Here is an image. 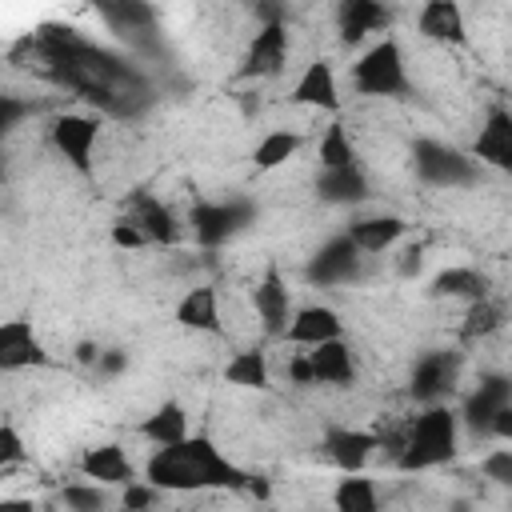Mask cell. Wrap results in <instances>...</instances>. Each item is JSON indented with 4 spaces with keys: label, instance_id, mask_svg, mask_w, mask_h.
<instances>
[{
    "label": "cell",
    "instance_id": "1",
    "mask_svg": "<svg viewBox=\"0 0 512 512\" xmlns=\"http://www.w3.org/2000/svg\"><path fill=\"white\" fill-rule=\"evenodd\" d=\"M144 476L156 484V488H172V492H188V488H208V484H220V488H244L248 476L240 468H232L208 436H184L176 444H160L156 456L148 460Z\"/></svg>",
    "mask_w": 512,
    "mask_h": 512
},
{
    "label": "cell",
    "instance_id": "2",
    "mask_svg": "<svg viewBox=\"0 0 512 512\" xmlns=\"http://www.w3.org/2000/svg\"><path fill=\"white\" fill-rule=\"evenodd\" d=\"M456 436H460V420L452 408L444 404H428L404 432V448L396 456V468L404 472H424L436 468L444 460H452L456 452Z\"/></svg>",
    "mask_w": 512,
    "mask_h": 512
},
{
    "label": "cell",
    "instance_id": "3",
    "mask_svg": "<svg viewBox=\"0 0 512 512\" xmlns=\"http://www.w3.org/2000/svg\"><path fill=\"white\" fill-rule=\"evenodd\" d=\"M352 84L364 96H400L408 88V72H404V52L396 44V36L376 40L356 64H352Z\"/></svg>",
    "mask_w": 512,
    "mask_h": 512
},
{
    "label": "cell",
    "instance_id": "4",
    "mask_svg": "<svg viewBox=\"0 0 512 512\" xmlns=\"http://www.w3.org/2000/svg\"><path fill=\"white\" fill-rule=\"evenodd\" d=\"M412 164H416V176L424 184H436V188H460V184L476 180V160L440 144V140H416Z\"/></svg>",
    "mask_w": 512,
    "mask_h": 512
},
{
    "label": "cell",
    "instance_id": "5",
    "mask_svg": "<svg viewBox=\"0 0 512 512\" xmlns=\"http://www.w3.org/2000/svg\"><path fill=\"white\" fill-rule=\"evenodd\" d=\"M100 140V120L96 116H84V112H64L52 120V144L56 152L80 172L88 176L92 172V148Z\"/></svg>",
    "mask_w": 512,
    "mask_h": 512
},
{
    "label": "cell",
    "instance_id": "6",
    "mask_svg": "<svg viewBox=\"0 0 512 512\" xmlns=\"http://www.w3.org/2000/svg\"><path fill=\"white\" fill-rule=\"evenodd\" d=\"M356 264H360V248H356V240H352L348 232H340V236H332V240L308 260V280L320 284V288L344 284V280L356 276Z\"/></svg>",
    "mask_w": 512,
    "mask_h": 512
},
{
    "label": "cell",
    "instance_id": "7",
    "mask_svg": "<svg viewBox=\"0 0 512 512\" xmlns=\"http://www.w3.org/2000/svg\"><path fill=\"white\" fill-rule=\"evenodd\" d=\"M472 160L476 164H488V168H500V172H512V112L504 108H492L472 140Z\"/></svg>",
    "mask_w": 512,
    "mask_h": 512
},
{
    "label": "cell",
    "instance_id": "8",
    "mask_svg": "<svg viewBox=\"0 0 512 512\" xmlns=\"http://www.w3.org/2000/svg\"><path fill=\"white\" fill-rule=\"evenodd\" d=\"M284 60H288V28H284V20H264L248 44L244 76H276L284 68Z\"/></svg>",
    "mask_w": 512,
    "mask_h": 512
},
{
    "label": "cell",
    "instance_id": "9",
    "mask_svg": "<svg viewBox=\"0 0 512 512\" xmlns=\"http://www.w3.org/2000/svg\"><path fill=\"white\" fill-rule=\"evenodd\" d=\"M252 308H256L264 332H272V336L288 332V324H292V296H288V284H284V276L276 268H268L264 280L252 288Z\"/></svg>",
    "mask_w": 512,
    "mask_h": 512
},
{
    "label": "cell",
    "instance_id": "10",
    "mask_svg": "<svg viewBox=\"0 0 512 512\" xmlns=\"http://www.w3.org/2000/svg\"><path fill=\"white\" fill-rule=\"evenodd\" d=\"M416 32L432 44H464L468 24H464L460 0H424L420 16H416Z\"/></svg>",
    "mask_w": 512,
    "mask_h": 512
},
{
    "label": "cell",
    "instance_id": "11",
    "mask_svg": "<svg viewBox=\"0 0 512 512\" xmlns=\"http://www.w3.org/2000/svg\"><path fill=\"white\" fill-rule=\"evenodd\" d=\"M324 448H328V456L340 472H364V464L380 448V436L364 432V428H328Z\"/></svg>",
    "mask_w": 512,
    "mask_h": 512
},
{
    "label": "cell",
    "instance_id": "12",
    "mask_svg": "<svg viewBox=\"0 0 512 512\" xmlns=\"http://www.w3.org/2000/svg\"><path fill=\"white\" fill-rule=\"evenodd\" d=\"M292 104H308V108H324L336 112L340 108V84H336V68L328 60H312L300 80L292 84Z\"/></svg>",
    "mask_w": 512,
    "mask_h": 512
},
{
    "label": "cell",
    "instance_id": "13",
    "mask_svg": "<svg viewBox=\"0 0 512 512\" xmlns=\"http://www.w3.org/2000/svg\"><path fill=\"white\" fill-rule=\"evenodd\" d=\"M336 336H344V324L328 304H308V308L292 312V324L284 332V340L296 344V348H312V344H324V340H336Z\"/></svg>",
    "mask_w": 512,
    "mask_h": 512
},
{
    "label": "cell",
    "instance_id": "14",
    "mask_svg": "<svg viewBox=\"0 0 512 512\" xmlns=\"http://www.w3.org/2000/svg\"><path fill=\"white\" fill-rule=\"evenodd\" d=\"M388 20H392V12L384 0H340L336 4V28L348 44H360L364 36L388 28Z\"/></svg>",
    "mask_w": 512,
    "mask_h": 512
},
{
    "label": "cell",
    "instance_id": "15",
    "mask_svg": "<svg viewBox=\"0 0 512 512\" xmlns=\"http://www.w3.org/2000/svg\"><path fill=\"white\" fill-rule=\"evenodd\" d=\"M28 364H48V352L32 336L28 320H4L0 324V368L12 372V368H28Z\"/></svg>",
    "mask_w": 512,
    "mask_h": 512
},
{
    "label": "cell",
    "instance_id": "16",
    "mask_svg": "<svg viewBox=\"0 0 512 512\" xmlns=\"http://www.w3.org/2000/svg\"><path fill=\"white\" fill-rule=\"evenodd\" d=\"M176 324L188 332H220V296L212 284H196L176 304Z\"/></svg>",
    "mask_w": 512,
    "mask_h": 512
},
{
    "label": "cell",
    "instance_id": "17",
    "mask_svg": "<svg viewBox=\"0 0 512 512\" xmlns=\"http://www.w3.org/2000/svg\"><path fill=\"white\" fill-rule=\"evenodd\" d=\"M308 360H312L316 384H352V376H356V356L344 344V336L324 340V344H312L308 348Z\"/></svg>",
    "mask_w": 512,
    "mask_h": 512
},
{
    "label": "cell",
    "instance_id": "18",
    "mask_svg": "<svg viewBox=\"0 0 512 512\" xmlns=\"http://www.w3.org/2000/svg\"><path fill=\"white\" fill-rule=\"evenodd\" d=\"M452 380H456V356H448V352H428V356H420L416 368H412V396L436 404V400L452 388Z\"/></svg>",
    "mask_w": 512,
    "mask_h": 512
},
{
    "label": "cell",
    "instance_id": "19",
    "mask_svg": "<svg viewBox=\"0 0 512 512\" xmlns=\"http://www.w3.org/2000/svg\"><path fill=\"white\" fill-rule=\"evenodd\" d=\"M244 208L240 204H200L196 212H192V236L200 240V244H208V248H216V244H224L240 224H244Z\"/></svg>",
    "mask_w": 512,
    "mask_h": 512
},
{
    "label": "cell",
    "instance_id": "20",
    "mask_svg": "<svg viewBox=\"0 0 512 512\" xmlns=\"http://www.w3.org/2000/svg\"><path fill=\"white\" fill-rule=\"evenodd\" d=\"M80 472L96 484H132L136 472H132V460L120 444H96L80 456Z\"/></svg>",
    "mask_w": 512,
    "mask_h": 512
},
{
    "label": "cell",
    "instance_id": "21",
    "mask_svg": "<svg viewBox=\"0 0 512 512\" xmlns=\"http://www.w3.org/2000/svg\"><path fill=\"white\" fill-rule=\"evenodd\" d=\"M316 192L328 204H356L368 196V176L360 172V164H344V168H320L316 176Z\"/></svg>",
    "mask_w": 512,
    "mask_h": 512
},
{
    "label": "cell",
    "instance_id": "22",
    "mask_svg": "<svg viewBox=\"0 0 512 512\" xmlns=\"http://www.w3.org/2000/svg\"><path fill=\"white\" fill-rule=\"evenodd\" d=\"M504 404H512V380H508V376H488V380H480L476 392L468 396L464 420H468L472 428H484V432H488V420H492Z\"/></svg>",
    "mask_w": 512,
    "mask_h": 512
},
{
    "label": "cell",
    "instance_id": "23",
    "mask_svg": "<svg viewBox=\"0 0 512 512\" xmlns=\"http://www.w3.org/2000/svg\"><path fill=\"white\" fill-rule=\"evenodd\" d=\"M348 236L356 240L360 252H384L404 236V220L400 216H360L348 224Z\"/></svg>",
    "mask_w": 512,
    "mask_h": 512
},
{
    "label": "cell",
    "instance_id": "24",
    "mask_svg": "<svg viewBox=\"0 0 512 512\" xmlns=\"http://www.w3.org/2000/svg\"><path fill=\"white\" fill-rule=\"evenodd\" d=\"M140 436L152 440V444H176V440H184L188 436V412H184V404L164 400L152 416L140 420Z\"/></svg>",
    "mask_w": 512,
    "mask_h": 512
},
{
    "label": "cell",
    "instance_id": "25",
    "mask_svg": "<svg viewBox=\"0 0 512 512\" xmlns=\"http://www.w3.org/2000/svg\"><path fill=\"white\" fill-rule=\"evenodd\" d=\"M432 296H448V300H480L488 296V280L476 268H448L432 280Z\"/></svg>",
    "mask_w": 512,
    "mask_h": 512
},
{
    "label": "cell",
    "instance_id": "26",
    "mask_svg": "<svg viewBox=\"0 0 512 512\" xmlns=\"http://www.w3.org/2000/svg\"><path fill=\"white\" fill-rule=\"evenodd\" d=\"M300 152V132H288V128H276V132H268V136H260V144L252 148V160H256V168H280V164H288L292 156Z\"/></svg>",
    "mask_w": 512,
    "mask_h": 512
},
{
    "label": "cell",
    "instance_id": "27",
    "mask_svg": "<svg viewBox=\"0 0 512 512\" xmlns=\"http://www.w3.org/2000/svg\"><path fill=\"white\" fill-rule=\"evenodd\" d=\"M332 504H336L340 512H376L380 496H376V488H372V480H368V476H360V472H348V476L336 484V492H332Z\"/></svg>",
    "mask_w": 512,
    "mask_h": 512
},
{
    "label": "cell",
    "instance_id": "28",
    "mask_svg": "<svg viewBox=\"0 0 512 512\" xmlns=\"http://www.w3.org/2000/svg\"><path fill=\"white\" fill-rule=\"evenodd\" d=\"M224 380L236 384V388H268V360H264V352H256V348L236 352L224 364Z\"/></svg>",
    "mask_w": 512,
    "mask_h": 512
},
{
    "label": "cell",
    "instance_id": "29",
    "mask_svg": "<svg viewBox=\"0 0 512 512\" xmlns=\"http://www.w3.org/2000/svg\"><path fill=\"white\" fill-rule=\"evenodd\" d=\"M504 324V308L496 304V300H488V296H480V300H472L468 304V312H464V340H480V336H488V332H496Z\"/></svg>",
    "mask_w": 512,
    "mask_h": 512
},
{
    "label": "cell",
    "instance_id": "30",
    "mask_svg": "<svg viewBox=\"0 0 512 512\" xmlns=\"http://www.w3.org/2000/svg\"><path fill=\"white\" fill-rule=\"evenodd\" d=\"M316 160H320V168H344V164H356V148H352L344 124L324 128L320 148H316Z\"/></svg>",
    "mask_w": 512,
    "mask_h": 512
},
{
    "label": "cell",
    "instance_id": "31",
    "mask_svg": "<svg viewBox=\"0 0 512 512\" xmlns=\"http://www.w3.org/2000/svg\"><path fill=\"white\" fill-rule=\"evenodd\" d=\"M144 232H148V240H176V224H172V212L164 208V204H156V200H140V208H136V216H132Z\"/></svg>",
    "mask_w": 512,
    "mask_h": 512
},
{
    "label": "cell",
    "instance_id": "32",
    "mask_svg": "<svg viewBox=\"0 0 512 512\" xmlns=\"http://www.w3.org/2000/svg\"><path fill=\"white\" fill-rule=\"evenodd\" d=\"M60 504L80 508V512H96V508H104V492L96 488V480H92V488H84V484H68V488L60 492Z\"/></svg>",
    "mask_w": 512,
    "mask_h": 512
},
{
    "label": "cell",
    "instance_id": "33",
    "mask_svg": "<svg viewBox=\"0 0 512 512\" xmlns=\"http://www.w3.org/2000/svg\"><path fill=\"white\" fill-rule=\"evenodd\" d=\"M480 468H484V476H488V480H496V484H508V488H512V448H496V452H488V456L480 460Z\"/></svg>",
    "mask_w": 512,
    "mask_h": 512
},
{
    "label": "cell",
    "instance_id": "34",
    "mask_svg": "<svg viewBox=\"0 0 512 512\" xmlns=\"http://www.w3.org/2000/svg\"><path fill=\"white\" fill-rule=\"evenodd\" d=\"M160 492H164V488H156L152 480H144V484L132 480V484H124V500H120V504H124L128 512H132V508H152V504L160 500Z\"/></svg>",
    "mask_w": 512,
    "mask_h": 512
},
{
    "label": "cell",
    "instance_id": "35",
    "mask_svg": "<svg viewBox=\"0 0 512 512\" xmlns=\"http://www.w3.org/2000/svg\"><path fill=\"white\" fill-rule=\"evenodd\" d=\"M112 244H120V248H144L148 244V232L128 216V220H116L112 224Z\"/></svg>",
    "mask_w": 512,
    "mask_h": 512
},
{
    "label": "cell",
    "instance_id": "36",
    "mask_svg": "<svg viewBox=\"0 0 512 512\" xmlns=\"http://www.w3.org/2000/svg\"><path fill=\"white\" fill-rule=\"evenodd\" d=\"M16 460H24V440H20V432L4 420V424H0V468H8V464H16Z\"/></svg>",
    "mask_w": 512,
    "mask_h": 512
},
{
    "label": "cell",
    "instance_id": "37",
    "mask_svg": "<svg viewBox=\"0 0 512 512\" xmlns=\"http://www.w3.org/2000/svg\"><path fill=\"white\" fill-rule=\"evenodd\" d=\"M288 376H292L296 384H316V376H312V360H308V352H296V356L288 360Z\"/></svg>",
    "mask_w": 512,
    "mask_h": 512
},
{
    "label": "cell",
    "instance_id": "38",
    "mask_svg": "<svg viewBox=\"0 0 512 512\" xmlns=\"http://www.w3.org/2000/svg\"><path fill=\"white\" fill-rule=\"evenodd\" d=\"M488 432H492L496 440H512V404H504V408L488 420Z\"/></svg>",
    "mask_w": 512,
    "mask_h": 512
},
{
    "label": "cell",
    "instance_id": "39",
    "mask_svg": "<svg viewBox=\"0 0 512 512\" xmlns=\"http://www.w3.org/2000/svg\"><path fill=\"white\" fill-rule=\"evenodd\" d=\"M124 368V356H104V372H120Z\"/></svg>",
    "mask_w": 512,
    "mask_h": 512
}]
</instances>
